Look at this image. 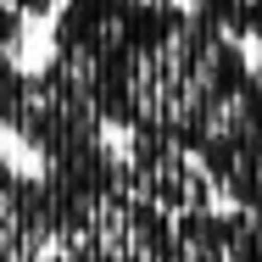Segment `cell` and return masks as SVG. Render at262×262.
<instances>
[{
  "instance_id": "1",
  "label": "cell",
  "mask_w": 262,
  "mask_h": 262,
  "mask_svg": "<svg viewBox=\"0 0 262 262\" xmlns=\"http://www.w3.org/2000/svg\"><path fill=\"white\" fill-rule=\"evenodd\" d=\"M17 90H23V61L0 51V128H11V112H17Z\"/></svg>"
},
{
  "instance_id": "2",
  "label": "cell",
  "mask_w": 262,
  "mask_h": 262,
  "mask_svg": "<svg viewBox=\"0 0 262 262\" xmlns=\"http://www.w3.org/2000/svg\"><path fill=\"white\" fill-rule=\"evenodd\" d=\"M23 45H28V17H23L11 0H0V51L23 56Z\"/></svg>"
},
{
  "instance_id": "3",
  "label": "cell",
  "mask_w": 262,
  "mask_h": 262,
  "mask_svg": "<svg viewBox=\"0 0 262 262\" xmlns=\"http://www.w3.org/2000/svg\"><path fill=\"white\" fill-rule=\"evenodd\" d=\"M11 6H17V11L28 17V23H51V11L61 6V0H11Z\"/></svg>"
}]
</instances>
